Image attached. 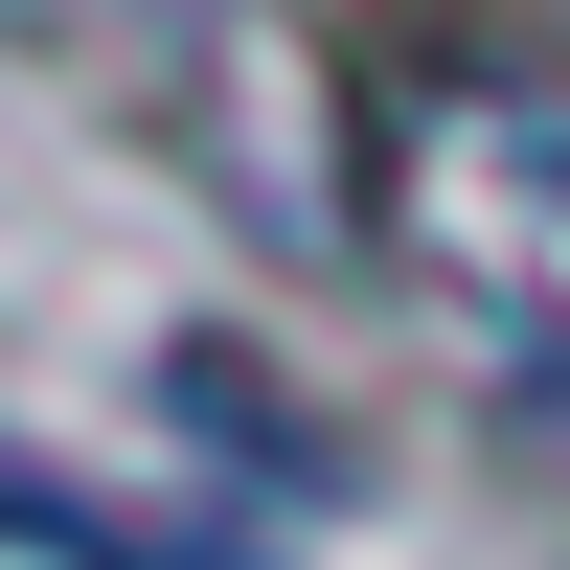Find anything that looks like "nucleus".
<instances>
[{
  "label": "nucleus",
  "mask_w": 570,
  "mask_h": 570,
  "mask_svg": "<svg viewBox=\"0 0 570 570\" xmlns=\"http://www.w3.org/2000/svg\"><path fill=\"white\" fill-rule=\"evenodd\" d=\"M343 228L389 297L570 456V46L525 23H365L343 46Z\"/></svg>",
  "instance_id": "nucleus-1"
},
{
  "label": "nucleus",
  "mask_w": 570,
  "mask_h": 570,
  "mask_svg": "<svg viewBox=\"0 0 570 570\" xmlns=\"http://www.w3.org/2000/svg\"><path fill=\"white\" fill-rule=\"evenodd\" d=\"M0 525H23V548H91V570H228V548H183V525H115V502L46 480V456H0Z\"/></svg>",
  "instance_id": "nucleus-2"
}]
</instances>
